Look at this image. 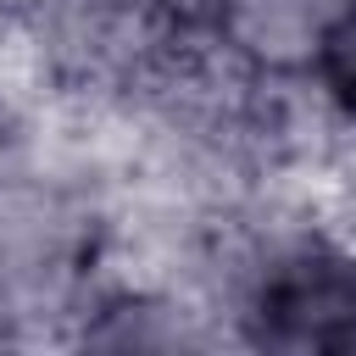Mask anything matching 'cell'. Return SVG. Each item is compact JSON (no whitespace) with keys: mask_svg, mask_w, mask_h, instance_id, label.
Segmentation results:
<instances>
[{"mask_svg":"<svg viewBox=\"0 0 356 356\" xmlns=\"http://www.w3.org/2000/svg\"><path fill=\"white\" fill-rule=\"evenodd\" d=\"M250 339L278 350H345L356 345V250L328 234L289 239L245 273Z\"/></svg>","mask_w":356,"mask_h":356,"instance_id":"cell-1","label":"cell"},{"mask_svg":"<svg viewBox=\"0 0 356 356\" xmlns=\"http://www.w3.org/2000/svg\"><path fill=\"white\" fill-rule=\"evenodd\" d=\"M356 0H206V44L245 83L256 78H306L328 67Z\"/></svg>","mask_w":356,"mask_h":356,"instance_id":"cell-2","label":"cell"}]
</instances>
